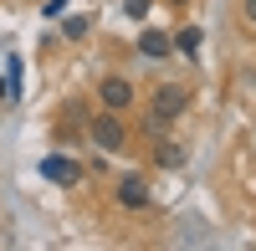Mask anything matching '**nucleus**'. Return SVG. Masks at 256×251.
<instances>
[{
    "label": "nucleus",
    "instance_id": "obj_1",
    "mask_svg": "<svg viewBox=\"0 0 256 251\" xmlns=\"http://www.w3.org/2000/svg\"><path fill=\"white\" fill-rule=\"evenodd\" d=\"M88 138H92V149H102V154H123L128 149V123H123V113H113V108L92 113L88 118Z\"/></svg>",
    "mask_w": 256,
    "mask_h": 251
},
{
    "label": "nucleus",
    "instance_id": "obj_2",
    "mask_svg": "<svg viewBox=\"0 0 256 251\" xmlns=\"http://www.w3.org/2000/svg\"><path fill=\"white\" fill-rule=\"evenodd\" d=\"M190 102H195V92H190L184 82H159V88L148 92V113H159V118H169V123H180V118L190 113Z\"/></svg>",
    "mask_w": 256,
    "mask_h": 251
},
{
    "label": "nucleus",
    "instance_id": "obj_3",
    "mask_svg": "<svg viewBox=\"0 0 256 251\" xmlns=\"http://www.w3.org/2000/svg\"><path fill=\"white\" fill-rule=\"evenodd\" d=\"M41 180L62 184V190H77V184L88 180V170H82L72 154H46V159H41Z\"/></svg>",
    "mask_w": 256,
    "mask_h": 251
},
{
    "label": "nucleus",
    "instance_id": "obj_4",
    "mask_svg": "<svg viewBox=\"0 0 256 251\" xmlns=\"http://www.w3.org/2000/svg\"><path fill=\"white\" fill-rule=\"evenodd\" d=\"M98 102L113 108V113L134 108V82H128V77H98Z\"/></svg>",
    "mask_w": 256,
    "mask_h": 251
},
{
    "label": "nucleus",
    "instance_id": "obj_5",
    "mask_svg": "<svg viewBox=\"0 0 256 251\" xmlns=\"http://www.w3.org/2000/svg\"><path fill=\"white\" fill-rule=\"evenodd\" d=\"M113 200L123 205V210H148V200H154V195H148V180H144V174H123L118 190H113Z\"/></svg>",
    "mask_w": 256,
    "mask_h": 251
},
{
    "label": "nucleus",
    "instance_id": "obj_6",
    "mask_svg": "<svg viewBox=\"0 0 256 251\" xmlns=\"http://www.w3.org/2000/svg\"><path fill=\"white\" fill-rule=\"evenodd\" d=\"M154 164H159V170H184V164H190V144H180V138H154Z\"/></svg>",
    "mask_w": 256,
    "mask_h": 251
},
{
    "label": "nucleus",
    "instance_id": "obj_7",
    "mask_svg": "<svg viewBox=\"0 0 256 251\" xmlns=\"http://www.w3.org/2000/svg\"><path fill=\"white\" fill-rule=\"evenodd\" d=\"M138 52H144V56H154V62H164L169 52H174V41H169V31L148 26V31H138Z\"/></svg>",
    "mask_w": 256,
    "mask_h": 251
},
{
    "label": "nucleus",
    "instance_id": "obj_8",
    "mask_svg": "<svg viewBox=\"0 0 256 251\" xmlns=\"http://www.w3.org/2000/svg\"><path fill=\"white\" fill-rule=\"evenodd\" d=\"M20 67H26V62L10 52V56H6V82H0V102H6V108L20 102Z\"/></svg>",
    "mask_w": 256,
    "mask_h": 251
},
{
    "label": "nucleus",
    "instance_id": "obj_9",
    "mask_svg": "<svg viewBox=\"0 0 256 251\" xmlns=\"http://www.w3.org/2000/svg\"><path fill=\"white\" fill-rule=\"evenodd\" d=\"M169 41H174V52H180V56H190V62H195V56H200L205 31H200V26H174V31H169Z\"/></svg>",
    "mask_w": 256,
    "mask_h": 251
},
{
    "label": "nucleus",
    "instance_id": "obj_10",
    "mask_svg": "<svg viewBox=\"0 0 256 251\" xmlns=\"http://www.w3.org/2000/svg\"><path fill=\"white\" fill-rule=\"evenodd\" d=\"M169 128H174L169 118H159V113H148V108H144V138H164Z\"/></svg>",
    "mask_w": 256,
    "mask_h": 251
},
{
    "label": "nucleus",
    "instance_id": "obj_11",
    "mask_svg": "<svg viewBox=\"0 0 256 251\" xmlns=\"http://www.w3.org/2000/svg\"><path fill=\"white\" fill-rule=\"evenodd\" d=\"M88 26H92L88 16H67V26H62V36H67V41H82V36H88Z\"/></svg>",
    "mask_w": 256,
    "mask_h": 251
},
{
    "label": "nucleus",
    "instance_id": "obj_12",
    "mask_svg": "<svg viewBox=\"0 0 256 251\" xmlns=\"http://www.w3.org/2000/svg\"><path fill=\"white\" fill-rule=\"evenodd\" d=\"M154 6H159V0H123V16H128V20H144Z\"/></svg>",
    "mask_w": 256,
    "mask_h": 251
},
{
    "label": "nucleus",
    "instance_id": "obj_13",
    "mask_svg": "<svg viewBox=\"0 0 256 251\" xmlns=\"http://www.w3.org/2000/svg\"><path fill=\"white\" fill-rule=\"evenodd\" d=\"M241 16H246V26L256 31V0H241Z\"/></svg>",
    "mask_w": 256,
    "mask_h": 251
},
{
    "label": "nucleus",
    "instance_id": "obj_14",
    "mask_svg": "<svg viewBox=\"0 0 256 251\" xmlns=\"http://www.w3.org/2000/svg\"><path fill=\"white\" fill-rule=\"evenodd\" d=\"M62 10H67V0H46V16H52V20H56Z\"/></svg>",
    "mask_w": 256,
    "mask_h": 251
},
{
    "label": "nucleus",
    "instance_id": "obj_15",
    "mask_svg": "<svg viewBox=\"0 0 256 251\" xmlns=\"http://www.w3.org/2000/svg\"><path fill=\"white\" fill-rule=\"evenodd\" d=\"M164 6H169V10H184V6H190V0H164Z\"/></svg>",
    "mask_w": 256,
    "mask_h": 251
}]
</instances>
